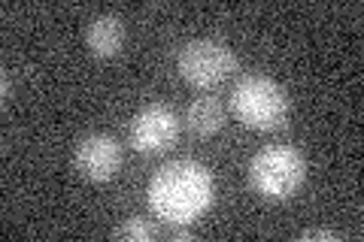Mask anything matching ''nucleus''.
<instances>
[{
    "mask_svg": "<svg viewBox=\"0 0 364 242\" xmlns=\"http://www.w3.org/2000/svg\"><path fill=\"white\" fill-rule=\"evenodd\" d=\"M122 43H124V25H122L119 16L104 13V16H95V18L88 21V28H85V45L97 57L119 55Z\"/></svg>",
    "mask_w": 364,
    "mask_h": 242,
    "instance_id": "obj_7",
    "label": "nucleus"
},
{
    "mask_svg": "<svg viewBox=\"0 0 364 242\" xmlns=\"http://www.w3.org/2000/svg\"><path fill=\"white\" fill-rule=\"evenodd\" d=\"M225 121V106L219 97H195L186 109V128L198 136H210L222 128Z\"/></svg>",
    "mask_w": 364,
    "mask_h": 242,
    "instance_id": "obj_8",
    "label": "nucleus"
},
{
    "mask_svg": "<svg viewBox=\"0 0 364 242\" xmlns=\"http://www.w3.org/2000/svg\"><path fill=\"white\" fill-rule=\"evenodd\" d=\"M179 136V115L167 103H146L131 121V143L136 152L155 155L173 145Z\"/></svg>",
    "mask_w": 364,
    "mask_h": 242,
    "instance_id": "obj_5",
    "label": "nucleus"
},
{
    "mask_svg": "<svg viewBox=\"0 0 364 242\" xmlns=\"http://www.w3.org/2000/svg\"><path fill=\"white\" fill-rule=\"evenodd\" d=\"M231 109L246 128L277 131L289 119V94L270 76H243L231 91Z\"/></svg>",
    "mask_w": 364,
    "mask_h": 242,
    "instance_id": "obj_2",
    "label": "nucleus"
},
{
    "mask_svg": "<svg viewBox=\"0 0 364 242\" xmlns=\"http://www.w3.org/2000/svg\"><path fill=\"white\" fill-rule=\"evenodd\" d=\"M337 233L334 230H325V227H316V230H304L301 239H334Z\"/></svg>",
    "mask_w": 364,
    "mask_h": 242,
    "instance_id": "obj_11",
    "label": "nucleus"
},
{
    "mask_svg": "<svg viewBox=\"0 0 364 242\" xmlns=\"http://www.w3.org/2000/svg\"><path fill=\"white\" fill-rule=\"evenodd\" d=\"M234 67H237V57L231 52V45H225L222 40H210V37L188 40L176 55L179 76L198 88L222 85L234 73Z\"/></svg>",
    "mask_w": 364,
    "mask_h": 242,
    "instance_id": "obj_4",
    "label": "nucleus"
},
{
    "mask_svg": "<svg viewBox=\"0 0 364 242\" xmlns=\"http://www.w3.org/2000/svg\"><path fill=\"white\" fill-rule=\"evenodd\" d=\"M158 233V227L149 224L146 218H128V221H122L116 230H112V236L116 239H131V242H146Z\"/></svg>",
    "mask_w": 364,
    "mask_h": 242,
    "instance_id": "obj_9",
    "label": "nucleus"
},
{
    "mask_svg": "<svg viewBox=\"0 0 364 242\" xmlns=\"http://www.w3.org/2000/svg\"><path fill=\"white\" fill-rule=\"evenodd\" d=\"M213 203V176L198 160H170L149 182V206L167 224H188Z\"/></svg>",
    "mask_w": 364,
    "mask_h": 242,
    "instance_id": "obj_1",
    "label": "nucleus"
},
{
    "mask_svg": "<svg viewBox=\"0 0 364 242\" xmlns=\"http://www.w3.org/2000/svg\"><path fill=\"white\" fill-rule=\"evenodd\" d=\"M306 179V158L294 145H264L249 164V185L264 200H289Z\"/></svg>",
    "mask_w": 364,
    "mask_h": 242,
    "instance_id": "obj_3",
    "label": "nucleus"
},
{
    "mask_svg": "<svg viewBox=\"0 0 364 242\" xmlns=\"http://www.w3.org/2000/svg\"><path fill=\"white\" fill-rule=\"evenodd\" d=\"M73 164L91 182H107L122 167V145L109 133H88L79 140L73 152Z\"/></svg>",
    "mask_w": 364,
    "mask_h": 242,
    "instance_id": "obj_6",
    "label": "nucleus"
},
{
    "mask_svg": "<svg viewBox=\"0 0 364 242\" xmlns=\"http://www.w3.org/2000/svg\"><path fill=\"white\" fill-rule=\"evenodd\" d=\"M164 236H167V239H182V242H186V239H191V230H188V224H170V227L164 230Z\"/></svg>",
    "mask_w": 364,
    "mask_h": 242,
    "instance_id": "obj_10",
    "label": "nucleus"
}]
</instances>
